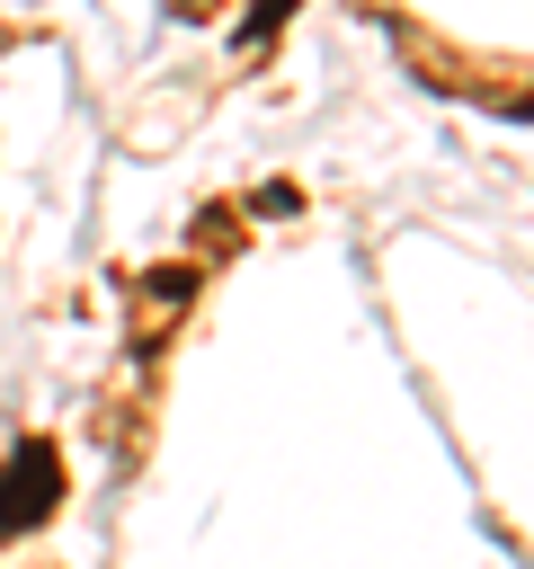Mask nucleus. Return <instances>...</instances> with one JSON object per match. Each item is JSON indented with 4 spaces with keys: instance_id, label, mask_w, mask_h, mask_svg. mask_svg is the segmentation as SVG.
Returning <instances> with one entry per match:
<instances>
[{
    "instance_id": "nucleus-1",
    "label": "nucleus",
    "mask_w": 534,
    "mask_h": 569,
    "mask_svg": "<svg viewBox=\"0 0 534 569\" xmlns=\"http://www.w3.org/2000/svg\"><path fill=\"white\" fill-rule=\"evenodd\" d=\"M53 507H62V445L53 436H18L0 453V542H27Z\"/></svg>"
},
{
    "instance_id": "nucleus-2",
    "label": "nucleus",
    "mask_w": 534,
    "mask_h": 569,
    "mask_svg": "<svg viewBox=\"0 0 534 569\" xmlns=\"http://www.w3.org/2000/svg\"><path fill=\"white\" fill-rule=\"evenodd\" d=\"M294 9H303V0H249V9H240V27H231V44H240V53H267V44H276V27H285Z\"/></svg>"
},
{
    "instance_id": "nucleus-4",
    "label": "nucleus",
    "mask_w": 534,
    "mask_h": 569,
    "mask_svg": "<svg viewBox=\"0 0 534 569\" xmlns=\"http://www.w3.org/2000/svg\"><path fill=\"white\" fill-rule=\"evenodd\" d=\"M169 9H178V18H214L222 0H169Z\"/></svg>"
},
{
    "instance_id": "nucleus-3",
    "label": "nucleus",
    "mask_w": 534,
    "mask_h": 569,
    "mask_svg": "<svg viewBox=\"0 0 534 569\" xmlns=\"http://www.w3.org/2000/svg\"><path fill=\"white\" fill-rule=\"evenodd\" d=\"M258 213H276V222H285V213H303V187H294V178H276V187H258Z\"/></svg>"
}]
</instances>
